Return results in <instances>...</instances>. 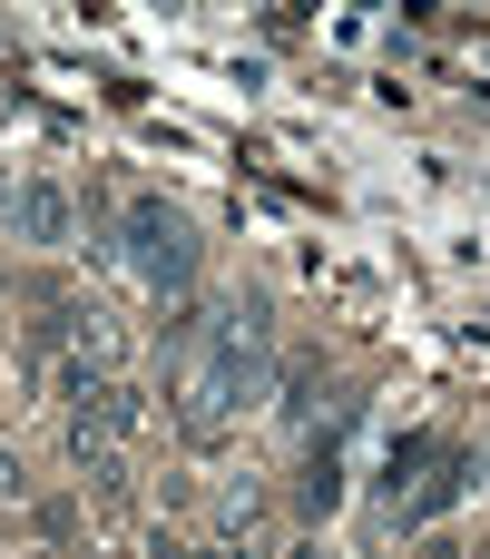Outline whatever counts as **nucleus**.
Returning a JSON list of instances; mask_svg holds the SVG:
<instances>
[{
  "mask_svg": "<svg viewBox=\"0 0 490 559\" xmlns=\"http://www.w3.org/2000/svg\"><path fill=\"white\" fill-rule=\"evenodd\" d=\"M177 423H187V442H216L246 403H255V364H265V334H255V314H196V305H177Z\"/></svg>",
  "mask_w": 490,
  "mask_h": 559,
  "instance_id": "1",
  "label": "nucleus"
},
{
  "mask_svg": "<svg viewBox=\"0 0 490 559\" xmlns=\"http://www.w3.org/2000/svg\"><path fill=\"white\" fill-rule=\"evenodd\" d=\"M462 481H471V452H432V472L413 481V491H393V531H422V521H442L452 501H462Z\"/></svg>",
  "mask_w": 490,
  "mask_h": 559,
  "instance_id": "4",
  "label": "nucleus"
},
{
  "mask_svg": "<svg viewBox=\"0 0 490 559\" xmlns=\"http://www.w3.org/2000/svg\"><path fill=\"white\" fill-rule=\"evenodd\" d=\"M128 265H138L147 295H167V305H187V285H196V246H187V226H177L157 197H128Z\"/></svg>",
  "mask_w": 490,
  "mask_h": 559,
  "instance_id": "2",
  "label": "nucleus"
},
{
  "mask_svg": "<svg viewBox=\"0 0 490 559\" xmlns=\"http://www.w3.org/2000/svg\"><path fill=\"white\" fill-rule=\"evenodd\" d=\"M334 501H344V472H334V452H314V462H304V511L324 521Z\"/></svg>",
  "mask_w": 490,
  "mask_h": 559,
  "instance_id": "6",
  "label": "nucleus"
},
{
  "mask_svg": "<svg viewBox=\"0 0 490 559\" xmlns=\"http://www.w3.org/2000/svg\"><path fill=\"white\" fill-rule=\"evenodd\" d=\"M10 226H20V246H69V197H59L49 177H29V187L10 197Z\"/></svg>",
  "mask_w": 490,
  "mask_h": 559,
  "instance_id": "5",
  "label": "nucleus"
},
{
  "mask_svg": "<svg viewBox=\"0 0 490 559\" xmlns=\"http://www.w3.org/2000/svg\"><path fill=\"white\" fill-rule=\"evenodd\" d=\"M128 432H138V393H128V383H88V393H79V423H69L79 462H118Z\"/></svg>",
  "mask_w": 490,
  "mask_h": 559,
  "instance_id": "3",
  "label": "nucleus"
}]
</instances>
